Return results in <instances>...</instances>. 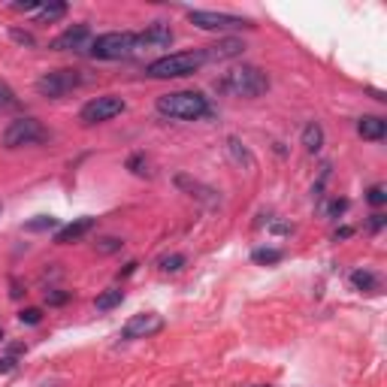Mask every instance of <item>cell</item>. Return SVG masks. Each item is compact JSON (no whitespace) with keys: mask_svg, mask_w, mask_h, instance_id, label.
<instances>
[{"mask_svg":"<svg viewBox=\"0 0 387 387\" xmlns=\"http://www.w3.org/2000/svg\"><path fill=\"white\" fill-rule=\"evenodd\" d=\"M154 109L173 121H197L209 115V97H203L200 91H173L157 97Z\"/></svg>","mask_w":387,"mask_h":387,"instance_id":"cell-1","label":"cell"},{"mask_svg":"<svg viewBox=\"0 0 387 387\" xmlns=\"http://www.w3.org/2000/svg\"><path fill=\"white\" fill-rule=\"evenodd\" d=\"M203 64H206L203 48H194V52H176V55H164V58L152 60V64L145 67V76L149 79H185V76H194Z\"/></svg>","mask_w":387,"mask_h":387,"instance_id":"cell-2","label":"cell"},{"mask_svg":"<svg viewBox=\"0 0 387 387\" xmlns=\"http://www.w3.org/2000/svg\"><path fill=\"white\" fill-rule=\"evenodd\" d=\"M218 91L230 97H260L270 91V76L260 67H236L218 82Z\"/></svg>","mask_w":387,"mask_h":387,"instance_id":"cell-3","label":"cell"},{"mask_svg":"<svg viewBox=\"0 0 387 387\" xmlns=\"http://www.w3.org/2000/svg\"><path fill=\"white\" fill-rule=\"evenodd\" d=\"M91 58L97 60H121V58H130L137 52V33L130 31H109L94 36L91 46H88Z\"/></svg>","mask_w":387,"mask_h":387,"instance_id":"cell-4","label":"cell"},{"mask_svg":"<svg viewBox=\"0 0 387 387\" xmlns=\"http://www.w3.org/2000/svg\"><path fill=\"white\" fill-rule=\"evenodd\" d=\"M85 82L82 70H73V67H60V70H48L43 73L40 79H36V94L40 97H48V100H60V97H67L70 91H76L79 85Z\"/></svg>","mask_w":387,"mask_h":387,"instance_id":"cell-5","label":"cell"},{"mask_svg":"<svg viewBox=\"0 0 387 387\" xmlns=\"http://www.w3.org/2000/svg\"><path fill=\"white\" fill-rule=\"evenodd\" d=\"M188 21L200 31L212 33H230V31H251L254 24L245 16H230V12H215V9H191Z\"/></svg>","mask_w":387,"mask_h":387,"instance_id":"cell-6","label":"cell"},{"mask_svg":"<svg viewBox=\"0 0 387 387\" xmlns=\"http://www.w3.org/2000/svg\"><path fill=\"white\" fill-rule=\"evenodd\" d=\"M48 139V130L40 124L36 118H16L9 121L4 137H0V142H4V149H24V145H40Z\"/></svg>","mask_w":387,"mask_h":387,"instance_id":"cell-7","label":"cell"},{"mask_svg":"<svg viewBox=\"0 0 387 387\" xmlns=\"http://www.w3.org/2000/svg\"><path fill=\"white\" fill-rule=\"evenodd\" d=\"M127 109V103L121 100V97L115 94H103V97H94V100H88L82 106V124H103V121H112L115 115H121Z\"/></svg>","mask_w":387,"mask_h":387,"instance_id":"cell-8","label":"cell"},{"mask_svg":"<svg viewBox=\"0 0 387 387\" xmlns=\"http://www.w3.org/2000/svg\"><path fill=\"white\" fill-rule=\"evenodd\" d=\"M164 330V318L157 312H139V314H130V318L124 321V327H121L118 339L121 342H137V339H149L154 333Z\"/></svg>","mask_w":387,"mask_h":387,"instance_id":"cell-9","label":"cell"},{"mask_svg":"<svg viewBox=\"0 0 387 387\" xmlns=\"http://www.w3.org/2000/svg\"><path fill=\"white\" fill-rule=\"evenodd\" d=\"M169 46H173V28L164 21H154L142 33H137V48H169Z\"/></svg>","mask_w":387,"mask_h":387,"instance_id":"cell-10","label":"cell"},{"mask_svg":"<svg viewBox=\"0 0 387 387\" xmlns=\"http://www.w3.org/2000/svg\"><path fill=\"white\" fill-rule=\"evenodd\" d=\"M91 28L88 24H73V28H67L64 33H58L52 40V48H58V52H70V48H85L91 46Z\"/></svg>","mask_w":387,"mask_h":387,"instance_id":"cell-11","label":"cell"},{"mask_svg":"<svg viewBox=\"0 0 387 387\" xmlns=\"http://www.w3.org/2000/svg\"><path fill=\"white\" fill-rule=\"evenodd\" d=\"M245 52V43L236 40V36H224V40H218L212 46H203V55H206V64L209 60H230V58H239Z\"/></svg>","mask_w":387,"mask_h":387,"instance_id":"cell-12","label":"cell"},{"mask_svg":"<svg viewBox=\"0 0 387 387\" xmlns=\"http://www.w3.org/2000/svg\"><path fill=\"white\" fill-rule=\"evenodd\" d=\"M94 224H97V218H91V215L76 218V221H70V224H64V227H58L55 242H58V245H70V242H79L82 236H88V233H91Z\"/></svg>","mask_w":387,"mask_h":387,"instance_id":"cell-13","label":"cell"},{"mask_svg":"<svg viewBox=\"0 0 387 387\" xmlns=\"http://www.w3.org/2000/svg\"><path fill=\"white\" fill-rule=\"evenodd\" d=\"M176 185L185 191V194H191V197H197V200H203L206 206H218V191L215 188H209V185H203V181H197V179H191V176H176Z\"/></svg>","mask_w":387,"mask_h":387,"instance_id":"cell-14","label":"cell"},{"mask_svg":"<svg viewBox=\"0 0 387 387\" xmlns=\"http://www.w3.org/2000/svg\"><path fill=\"white\" fill-rule=\"evenodd\" d=\"M357 133L363 139H369V142H381L384 133H387V121L381 115H363L357 121Z\"/></svg>","mask_w":387,"mask_h":387,"instance_id":"cell-15","label":"cell"},{"mask_svg":"<svg viewBox=\"0 0 387 387\" xmlns=\"http://www.w3.org/2000/svg\"><path fill=\"white\" fill-rule=\"evenodd\" d=\"M227 152H230V161L242 169H254V154L248 152V145L242 142L239 137H227Z\"/></svg>","mask_w":387,"mask_h":387,"instance_id":"cell-16","label":"cell"},{"mask_svg":"<svg viewBox=\"0 0 387 387\" xmlns=\"http://www.w3.org/2000/svg\"><path fill=\"white\" fill-rule=\"evenodd\" d=\"M302 145H306L309 154H318L324 149V127L318 121H309V124L302 127Z\"/></svg>","mask_w":387,"mask_h":387,"instance_id":"cell-17","label":"cell"},{"mask_svg":"<svg viewBox=\"0 0 387 387\" xmlns=\"http://www.w3.org/2000/svg\"><path fill=\"white\" fill-rule=\"evenodd\" d=\"M67 16V4H60V0H48L36 9V24H55Z\"/></svg>","mask_w":387,"mask_h":387,"instance_id":"cell-18","label":"cell"},{"mask_svg":"<svg viewBox=\"0 0 387 387\" xmlns=\"http://www.w3.org/2000/svg\"><path fill=\"white\" fill-rule=\"evenodd\" d=\"M351 285H354L357 290H366V294H375V290H381L378 275L369 272V270H354V272H351Z\"/></svg>","mask_w":387,"mask_h":387,"instance_id":"cell-19","label":"cell"},{"mask_svg":"<svg viewBox=\"0 0 387 387\" xmlns=\"http://www.w3.org/2000/svg\"><path fill=\"white\" fill-rule=\"evenodd\" d=\"M121 299H124V290L112 287V290H103V294L94 299V306H97V312H112L115 306H121Z\"/></svg>","mask_w":387,"mask_h":387,"instance_id":"cell-20","label":"cell"},{"mask_svg":"<svg viewBox=\"0 0 387 387\" xmlns=\"http://www.w3.org/2000/svg\"><path fill=\"white\" fill-rule=\"evenodd\" d=\"M282 258H285V251H282V248H254V251H251V260H254V263H260V266L278 263Z\"/></svg>","mask_w":387,"mask_h":387,"instance_id":"cell-21","label":"cell"},{"mask_svg":"<svg viewBox=\"0 0 387 387\" xmlns=\"http://www.w3.org/2000/svg\"><path fill=\"white\" fill-rule=\"evenodd\" d=\"M185 263H188V258L176 251V254H164V258H157V270L161 272H179Z\"/></svg>","mask_w":387,"mask_h":387,"instance_id":"cell-22","label":"cell"},{"mask_svg":"<svg viewBox=\"0 0 387 387\" xmlns=\"http://www.w3.org/2000/svg\"><path fill=\"white\" fill-rule=\"evenodd\" d=\"M55 227H58V218H52V215H36L33 221L24 224L28 233H43V230H55Z\"/></svg>","mask_w":387,"mask_h":387,"instance_id":"cell-23","label":"cell"},{"mask_svg":"<svg viewBox=\"0 0 387 387\" xmlns=\"http://www.w3.org/2000/svg\"><path fill=\"white\" fill-rule=\"evenodd\" d=\"M121 245H124V242H121V239H115V236H106V239L97 242V251H100V254H112V251H121Z\"/></svg>","mask_w":387,"mask_h":387,"instance_id":"cell-24","label":"cell"},{"mask_svg":"<svg viewBox=\"0 0 387 387\" xmlns=\"http://www.w3.org/2000/svg\"><path fill=\"white\" fill-rule=\"evenodd\" d=\"M18 321L28 324V327H36V324L43 321V312H40V309H21V312H18Z\"/></svg>","mask_w":387,"mask_h":387,"instance_id":"cell-25","label":"cell"},{"mask_svg":"<svg viewBox=\"0 0 387 387\" xmlns=\"http://www.w3.org/2000/svg\"><path fill=\"white\" fill-rule=\"evenodd\" d=\"M366 200H369L372 206H384V203H387V188H384V185H372L369 194H366Z\"/></svg>","mask_w":387,"mask_h":387,"instance_id":"cell-26","label":"cell"},{"mask_svg":"<svg viewBox=\"0 0 387 387\" xmlns=\"http://www.w3.org/2000/svg\"><path fill=\"white\" fill-rule=\"evenodd\" d=\"M70 299L67 290H46V306H64Z\"/></svg>","mask_w":387,"mask_h":387,"instance_id":"cell-27","label":"cell"},{"mask_svg":"<svg viewBox=\"0 0 387 387\" xmlns=\"http://www.w3.org/2000/svg\"><path fill=\"white\" fill-rule=\"evenodd\" d=\"M9 36H12V40H16V43H21V46H28V48H33V46H36V40H33V33H28V31H18V28H12V31H9Z\"/></svg>","mask_w":387,"mask_h":387,"instance_id":"cell-28","label":"cell"},{"mask_svg":"<svg viewBox=\"0 0 387 387\" xmlns=\"http://www.w3.org/2000/svg\"><path fill=\"white\" fill-rule=\"evenodd\" d=\"M12 103H16V94H12V88L6 82H0V109H6Z\"/></svg>","mask_w":387,"mask_h":387,"instance_id":"cell-29","label":"cell"},{"mask_svg":"<svg viewBox=\"0 0 387 387\" xmlns=\"http://www.w3.org/2000/svg\"><path fill=\"white\" fill-rule=\"evenodd\" d=\"M127 166H130V169H133V173H137V176H145V169H142L145 164H142V157H139V154H133L130 161H127Z\"/></svg>","mask_w":387,"mask_h":387,"instance_id":"cell-30","label":"cell"},{"mask_svg":"<svg viewBox=\"0 0 387 387\" xmlns=\"http://www.w3.org/2000/svg\"><path fill=\"white\" fill-rule=\"evenodd\" d=\"M348 209V200H333L330 203V215H342Z\"/></svg>","mask_w":387,"mask_h":387,"instance_id":"cell-31","label":"cell"},{"mask_svg":"<svg viewBox=\"0 0 387 387\" xmlns=\"http://www.w3.org/2000/svg\"><path fill=\"white\" fill-rule=\"evenodd\" d=\"M381 227H384V215L375 212V215H372V230H381Z\"/></svg>","mask_w":387,"mask_h":387,"instance_id":"cell-32","label":"cell"},{"mask_svg":"<svg viewBox=\"0 0 387 387\" xmlns=\"http://www.w3.org/2000/svg\"><path fill=\"white\" fill-rule=\"evenodd\" d=\"M12 366H16V360H12V357H4V360H0V372H9Z\"/></svg>","mask_w":387,"mask_h":387,"instance_id":"cell-33","label":"cell"},{"mask_svg":"<svg viewBox=\"0 0 387 387\" xmlns=\"http://www.w3.org/2000/svg\"><path fill=\"white\" fill-rule=\"evenodd\" d=\"M351 233H354V230H351V227H339V230H336V239H348Z\"/></svg>","mask_w":387,"mask_h":387,"instance_id":"cell-34","label":"cell"},{"mask_svg":"<svg viewBox=\"0 0 387 387\" xmlns=\"http://www.w3.org/2000/svg\"><path fill=\"white\" fill-rule=\"evenodd\" d=\"M0 342H4V330H0Z\"/></svg>","mask_w":387,"mask_h":387,"instance_id":"cell-35","label":"cell"},{"mask_svg":"<svg viewBox=\"0 0 387 387\" xmlns=\"http://www.w3.org/2000/svg\"><path fill=\"white\" fill-rule=\"evenodd\" d=\"M0 209H4V206H0Z\"/></svg>","mask_w":387,"mask_h":387,"instance_id":"cell-36","label":"cell"}]
</instances>
